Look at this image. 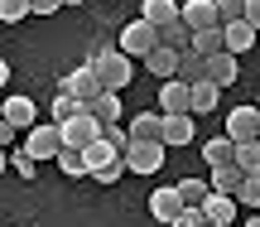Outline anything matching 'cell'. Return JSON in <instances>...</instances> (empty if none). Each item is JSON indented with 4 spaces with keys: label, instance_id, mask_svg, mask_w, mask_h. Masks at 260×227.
Listing matches in <instances>:
<instances>
[{
    "label": "cell",
    "instance_id": "24",
    "mask_svg": "<svg viewBox=\"0 0 260 227\" xmlns=\"http://www.w3.org/2000/svg\"><path fill=\"white\" fill-rule=\"evenodd\" d=\"M159 44L183 53V48H193V29H188L183 19H174V24H164V29H159Z\"/></svg>",
    "mask_w": 260,
    "mask_h": 227
},
{
    "label": "cell",
    "instance_id": "1",
    "mask_svg": "<svg viewBox=\"0 0 260 227\" xmlns=\"http://www.w3.org/2000/svg\"><path fill=\"white\" fill-rule=\"evenodd\" d=\"M92 68H96V77L106 82V92H121L130 77H135V58H130L125 48H102V53L92 58Z\"/></svg>",
    "mask_w": 260,
    "mask_h": 227
},
{
    "label": "cell",
    "instance_id": "39",
    "mask_svg": "<svg viewBox=\"0 0 260 227\" xmlns=\"http://www.w3.org/2000/svg\"><path fill=\"white\" fill-rule=\"evenodd\" d=\"M246 19H251V24L260 29V0H246Z\"/></svg>",
    "mask_w": 260,
    "mask_h": 227
},
{
    "label": "cell",
    "instance_id": "32",
    "mask_svg": "<svg viewBox=\"0 0 260 227\" xmlns=\"http://www.w3.org/2000/svg\"><path fill=\"white\" fill-rule=\"evenodd\" d=\"M24 15H34V0H0V19H5V24H15V19H24Z\"/></svg>",
    "mask_w": 260,
    "mask_h": 227
},
{
    "label": "cell",
    "instance_id": "4",
    "mask_svg": "<svg viewBox=\"0 0 260 227\" xmlns=\"http://www.w3.org/2000/svg\"><path fill=\"white\" fill-rule=\"evenodd\" d=\"M121 48H125L130 58H149V53L159 48V24H149V19L140 15L135 24H125V29H121Z\"/></svg>",
    "mask_w": 260,
    "mask_h": 227
},
{
    "label": "cell",
    "instance_id": "30",
    "mask_svg": "<svg viewBox=\"0 0 260 227\" xmlns=\"http://www.w3.org/2000/svg\"><path fill=\"white\" fill-rule=\"evenodd\" d=\"M236 164H241L246 174H260V140H241L236 145Z\"/></svg>",
    "mask_w": 260,
    "mask_h": 227
},
{
    "label": "cell",
    "instance_id": "34",
    "mask_svg": "<svg viewBox=\"0 0 260 227\" xmlns=\"http://www.w3.org/2000/svg\"><path fill=\"white\" fill-rule=\"evenodd\" d=\"M236 198H241V208H260V174H246V184L236 189Z\"/></svg>",
    "mask_w": 260,
    "mask_h": 227
},
{
    "label": "cell",
    "instance_id": "5",
    "mask_svg": "<svg viewBox=\"0 0 260 227\" xmlns=\"http://www.w3.org/2000/svg\"><path fill=\"white\" fill-rule=\"evenodd\" d=\"M164 150H169L164 140H130V150H125L130 174H154V169H164Z\"/></svg>",
    "mask_w": 260,
    "mask_h": 227
},
{
    "label": "cell",
    "instance_id": "40",
    "mask_svg": "<svg viewBox=\"0 0 260 227\" xmlns=\"http://www.w3.org/2000/svg\"><path fill=\"white\" fill-rule=\"evenodd\" d=\"M246 227H260V213H255V218H251V222H246Z\"/></svg>",
    "mask_w": 260,
    "mask_h": 227
},
{
    "label": "cell",
    "instance_id": "37",
    "mask_svg": "<svg viewBox=\"0 0 260 227\" xmlns=\"http://www.w3.org/2000/svg\"><path fill=\"white\" fill-rule=\"evenodd\" d=\"M102 135H106V140H111V145H116V150H121V155L130 150V126H121V121H116V126H106Z\"/></svg>",
    "mask_w": 260,
    "mask_h": 227
},
{
    "label": "cell",
    "instance_id": "15",
    "mask_svg": "<svg viewBox=\"0 0 260 227\" xmlns=\"http://www.w3.org/2000/svg\"><path fill=\"white\" fill-rule=\"evenodd\" d=\"M222 29H226V48H232L236 58H241L246 48H255V34H260V29L251 24V19H232V24H222Z\"/></svg>",
    "mask_w": 260,
    "mask_h": 227
},
{
    "label": "cell",
    "instance_id": "14",
    "mask_svg": "<svg viewBox=\"0 0 260 227\" xmlns=\"http://www.w3.org/2000/svg\"><path fill=\"white\" fill-rule=\"evenodd\" d=\"M130 140H164V111L130 116Z\"/></svg>",
    "mask_w": 260,
    "mask_h": 227
},
{
    "label": "cell",
    "instance_id": "12",
    "mask_svg": "<svg viewBox=\"0 0 260 227\" xmlns=\"http://www.w3.org/2000/svg\"><path fill=\"white\" fill-rule=\"evenodd\" d=\"M183 24L193 29H212V24H222V15H217V0H188L183 5Z\"/></svg>",
    "mask_w": 260,
    "mask_h": 227
},
{
    "label": "cell",
    "instance_id": "9",
    "mask_svg": "<svg viewBox=\"0 0 260 227\" xmlns=\"http://www.w3.org/2000/svg\"><path fill=\"white\" fill-rule=\"evenodd\" d=\"M159 111H193V82L169 77V82L159 87Z\"/></svg>",
    "mask_w": 260,
    "mask_h": 227
},
{
    "label": "cell",
    "instance_id": "36",
    "mask_svg": "<svg viewBox=\"0 0 260 227\" xmlns=\"http://www.w3.org/2000/svg\"><path fill=\"white\" fill-rule=\"evenodd\" d=\"M217 15H222V24H232V19H246V0H217Z\"/></svg>",
    "mask_w": 260,
    "mask_h": 227
},
{
    "label": "cell",
    "instance_id": "31",
    "mask_svg": "<svg viewBox=\"0 0 260 227\" xmlns=\"http://www.w3.org/2000/svg\"><path fill=\"white\" fill-rule=\"evenodd\" d=\"M10 169H15L19 179H39V160L29 150H15V155H10Z\"/></svg>",
    "mask_w": 260,
    "mask_h": 227
},
{
    "label": "cell",
    "instance_id": "7",
    "mask_svg": "<svg viewBox=\"0 0 260 227\" xmlns=\"http://www.w3.org/2000/svg\"><path fill=\"white\" fill-rule=\"evenodd\" d=\"M226 135H232L236 145H241V140H260V106H232Z\"/></svg>",
    "mask_w": 260,
    "mask_h": 227
},
{
    "label": "cell",
    "instance_id": "27",
    "mask_svg": "<svg viewBox=\"0 0 260 227\" xmlns=\"http://www.w3.org/2000/svg\"><path fill=\"white\" fill-rule=\"evenodd\" d=\"M217 92H222V87H217L212 77H198V82H193V116L212 111V106H217Z\"/></svg>",
    "mask_w": 260,
    "mask_h": 227
},
{
    "label": "cell",
    "instance_id": "29",
    "mask_svg": "<svg viewBox=\"0 0 260 227\" xmlns=\"http://www.w3.org/2000/svg\"><path fill=\"white\" fill-rule=\"evenodd\" d=\"M58 169H63L68 179H82V174H92V169H87V155H82V150H68V145H63V155H58Z\"/></svg>",
    "mask_w": 260,
    "mask_h": 227
},
{
    "label": "cell",
    "instance_id": "38",
    "mask_svg": "<svg viewBox=\"0 0 260 227\" xmlns=\"http://www.w3.org/2000/svg\"><path fill=\"white\" fill-rule=\"evenodd\" d=\"M63 10V0H34V15H58Z\"/></svg>",
    "mask_w": 260,
    "mask_h": 227
},
{
    "label": "cell",
    "instance_id": "22",
    "mask_svg": "<svg viewBox=\"0 0 260 227\" xmlns=\"http://www.w3.org/2000/svg\"><path fill=\"white\" fill-rule=\"evenodd\" d=\"M193 48H198L203 58L222 53V48H226V29H222V24H212V29H198V34H193Z\"/></svg>",
    "mask_w": 260,
    "mask_h": 227
},
{
    "label": "cell",
    "instance_id": "23",
    "mask_svg": "<svg viewBox=\"0 0 260 227\" xmlns=\"http://www.w3.org/2000/svg\"><path fill=\"white\" fill-rule=\"evenodd\" d=\"M92 116H96V121H102V126H116V121H121V92H102V97H96V102H92Z\"/></svg>",
    "mask_w": 260,
    "mask_h": 227
},
{
    "label": "cell",
    "instance_id": "16",
    "mask_svg": "<svg viewBox=\"0 0 260 227\" xmlns=\"http://www.w3.org/2000/svg\"><path fill=\"white\" fill-rule=\"evenodd\" d=\"M145 68H149V77H164V82H169V77H178V48H164V44H159L154 53L145 58Z\"/></svg>",
    "mask_w": 260,
    "mask_h": 227
},
{
    "label": "cell",
    "instance_id": "17",
    "mask_svg": "<svg viewBox=\"0 0 260 227\" xmlns=\"http://www.w3.org/2000/svg\"><path fill=\"white\" fill-rule=\"evenodd\" d=\"M140 15L149 19V24H174V19H183V5H178V0H145V10H140Z\"/></svg>",
    "mask_w": 260,
    "mask_h": 227
},
{
    "label": "cell",
    "instance_id": "3",
    "mask_svg": "<svg viewBox=\"0 0 260 227\" xmlns=\"http://www.w3.org/2000/svg\"><path fill=\"white\" fill-rule=\"evenodd\" d=\"M58 126H63V145H68V150H87V145L102 140V131H106V126L92 116V106H87V111H77L73 121H58Z\"/></svg>",
    "mask_w": 260,
    "mask_h": 227
},
{
    "label": "cell",
    "instance_id": "6",
    "mask_svg": "<svg viewBox=\"0 0 260 227\" xmlns=\"http://www.w3.org/2000/svg\"><path fill=\"white\" fill-rule=\"evenodd\" d=\"M58 87H63V92H73V97H82L87 106H92L96 97L106 92V82L96 77V68H92V63H87V68H73V73H68V77H63Z\"/></svg>",
    "mask_w": 260,
    "mask_h": 227
},
{
    "label": "cell",
    "instance_id": "33",
    "mask_svg": "<svg viewBox=\"0 0 260 227\" xmlns=\"http://www.w3.org/2000/svg\"><path fill=\"white\" fill-rule=\"evenodd\" d=\"M121 174H130L125 155H121V160H111V164H102V169H96L92 179H96V184H121Z\"/></svg>",
    "mask_w": 260,
    "mask_h": 227
},
{
    "label": "cell",
    "instance_id": "21",
    "mask_svg": "<svg viewBox=\"0 0 260 227\" xmlns=\"http://www.w3.org/2000/svg\"><path fill=\"white\" fill-rule=\"evenodd\" d=\"M178 193H183L188 208H203V203L212 198V179H193V174H188V179H178Z\"/></svg>",
    "mask_w": 260,
    "mask_h": 227
},
{
    "label": "cell",
    "instance_id": "2",
    "mask_svg": "<svg viewBox=\"0 0 260 227\" xmlns=\"http://www.w3.org/2000/svg\"><path fill=\"white\" fill-rule=\"evenodd\" d=\"M24 150L34 155V160H58V155H63V126H58V121H39V126H29Z\"/></svg>",
    "mask_w": 260,
    "mask_h": 227
},
{
    "label": "cell",
    "instance_id": "10",
    "mask_svg": "<svg viewBox=\"0 0 260 227\" xmlns=\"http://www.w3.org/2000/svg\"><path fill=\"white\" fill-rule=\"evenodd\" d=\"M236 208H241L236 193H212V198L203 203V213H207V222H212V227H232L236 222Z\"/></svg>",
    "mask_w": 260,
    "mask_h": 227
},
{
    "label": "cell",
    "instance_id": "35",
    "mask_svg": "<svg viewBox=\"0 0 260 227\" xmlns=\"http://www.w3.org/2000/svg\"><path fill=\"white\" fill-rule=\"evenodd\" d=\"M169 227H212V222H207V213H203V208H183Z\"/></svg>",
    "mask_w": 260,
    "mask_h": 227
},
{
    "label": "cell",
    "instance_id": "18",
    "mask_svg": "<svg viewBox=\"0 0 260 227\" xmlns=\"http://www.w3.org/2000/svg\"><path fill=\"white\" fill-rule=\"evenodd\" d=\"M232 160H236V140H232V135H217V140L203 145V164H207V169H217V164H232Z\"/></svg>",
    "mask_w": 260,
    "mask_h": 227
},
{
    "label": "cell",
    "instance_id": "13",
    "mask_svg": "<svg viewBox=\"0 0 260 227\" xmlns=\"http://www.w3.org/2000/svg\"><path fill=\"white\" fill-rule=\"evenodd\" d=\"M193 111H164V145H188L193 140Z\"/></svg>",
    "mask_w": 260,
    "mask_h": 227
},
{
    "label": "cell",
    "instance_id": "19",
    "mask_svg": "<svg viewBox=\"0 0 260 227\" xmlns=\"http://www.w3.org/2000/svg\"><path fill=\"white\" fill-rule=\"evenodd\" d=\"M241 184H246V169H241V164H217V169H212V193H236V189H241Z\"/></svg>",
    "mask_w": 260,
    "mask_h": 227
},
{
    "label": "cell",
    "instance_id": "28",
    "mask_svg": "<svg viewBox=\"0 0 260 227\" xmlns=\"http://www.w3.org/2000/svg\"><path fill=\"white\" fill-rule=\"evenodd\" d=\"M77 111H87V102H82V97H73V92H63V87H58V97H53V121H73Z\"/></svg>",
    "mask_w": 260,
    "mask_h": 227
},
{
    "label": "cell",
    "instance_id": "26",
    "mask_svg": "<svg viewBox=\"0 0 260 227\" xmlns=\"http://www.w3.org/2000/svg\"><path fill=\"white\" fill-rule=\"evenodd\" d=\"M178 77H183V82H198V77H207V58L198 53V48H183V53H178Z\"/></svg>",
    "mask_w": 260,
    "mask_h": 227
},
{
    "label": "cell",
    "instance_id": "41",
    "mask_svg": "<svg viewBox=\"0 0 260 227\" xmlns=\"http://www.w3.org/2000/svg\"><path fill=\"white\" fill-rule=\"evenodd\" d=\"M63 5H87V0H63Z\"/></svg>",
    "mask_w": 260,
    "mask_h": 227
},
{
    "label": "cell",
    "instance_id": "11",
    "mask_svg": "<svg viewBox=\"0 0 260 227\" xmlns=\"http://www.w3.org/2000/svg\"><path fill=\"white\" fill-rule=\"evenodd\" d=\"M207 77H212L217 87H232L236 77H241V63H236V53H232V48H222V53H212V58H207Z\"/></svg>",
    "mask_w": 260,
    "mask_h": 227
},
{
    "label": "cell",
    "instance_id": "8",
    "mask_svg": "<svg viewBox=\"0 0 260 227\" xmlns=\"http://www.w3.org/2000/svg\"><path fill=\"white\" fill-rule=\"evenodd\" d=\"M183 208H188V203H183V193H178V184H169V189H154V193H149V218H154V222H174Z\"/></svg>",
    "mask_w": 260,
    "mask_h": 227
},
{
    "label": "cell",
    "instance_id": "42",
    "mask_svg": "<svg viewBox=\"0 0 260 227\" xmlns=\"http://www.w3.org/2000/svg\"><path fill=\"white\" fill-rule=\"evenodd\" d=\"M232 227H236V222H232Z\"/></svg>",
    "mask_w": 260,
    "mask_h": 227
},
{
    "label": "cell",
    "instance_id": "25",
    "mask_svg": "<svg viewBox=\"0 0 260 227\" xmlns=\"http://www.w3.org/2000/svg\"><path fill=\"white\" fill-rule=\"evenodd\" d=\"M82 155H87V169H92V174L102 169V164H111V160H121V150H116V145L106 140V135H102V140H92V145H87Z\"/></svg>",
    "mask_w": 260,
    "mask_h": 227
},
{
    "label": "cell",
    "instance_id": "20",
    "mask_svg": "<svg viewBox=\"0 0 260 227\" xmlns=\"http://www.w3.org/2000/svg\"><path fill=\"white\" fill-rule=\"evenodd\" d=\"M34 116H39V111H34V102H29V97H10V102H5V121H10V126H19V131L39 126Z\"/></svg>",
    "mask_w": 260,
    "mask_h": 227
}]
</instances>
